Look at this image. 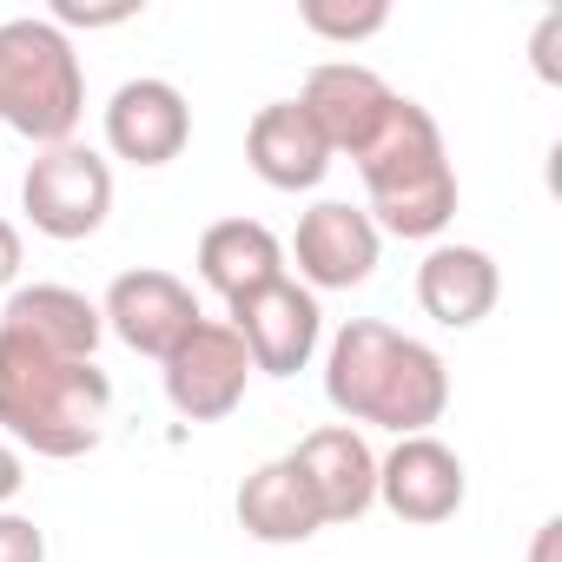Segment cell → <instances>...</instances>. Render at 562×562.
Segmentation results:
<instances>
[{
	"label": "cell",
	"instance_id": "cell-1",
	"mask_svg": "<svg viewBox=\"0 0 562 562\" xmlns=\"http://www.w3.org/2000/svg\"><path fill=\"white\" fill-rule=\"evenodd\" d=\"M325 397L345 424H378L424 437L450 404V371L424 338H404L378 318H351L325 358Z\"/></svg>",
	"mask_w": 562,
	"mask_h": 562
},
{
	"label": "cell",
	"instance_id": "cell-2",
	"mask_svg": "<svg viewBox=\"0 0 562 562\" xmlns=\"http://www.w3.org/2000/svg\"><path fill=\"white\" fill-rule=\"evenodd\" d=\"M113 378L93 358H54L0 331V430L34 457H87L106 430Z\"/></svg>",
	"mask_w": 562,
	"mask_h": 562
},
{
	"label": "cell",
	"instance_id": "cell-3",
	"mask_svg": "<svg viewBox=\"0 0 562 562\" xmlns=\"http://www.w3.org/2000/svg\"><path fill=\"white\" fill-rule=\"evenodd\" d=\"M364 192H371V225L397 232V238H437L457 218V172L443 153L437 120L397 93L384 133L358 153Z\"/></svg>",
	"mask_w": 562,
	"mask_h": 562
},
{
	"label": "cell",
	"instance_id": "cell-4",
	"mask_svg": "<svg viewBox=\"0 0 562 562\" xmlns=\"http://www.w3.org/2000/svg\"><path fill=\"white\" fill-rule=\"evenodd\" d=\"M87 113V74L54 21H0V126L21 139L67 146Z\"/></svg>",
	"mask_w": 562,
	"mask_h": 562
},
{
	"label": "cell",
	"instance_id": "cell-5",
	"mask_svg": "<svg viewBox=\"0 0 562 562\" xmlns=\"http://www.w3.org/2000/svg\"><path fill=\"white\" fill-rule=\"evenodd\" d=\"M21 205L47 238H93L113 212V166L80 139L47 146L21 179Z\"/></svg>",
	"mask_w": 562,
	"mask_h": 562
},
{
	"label": "cell",
	"instance_id": "cell-6",
	"mask_svg": "<svg viewBox=\"0 0 562 562\" xmlns=\"http://www.w3.org/2000/svg\"><path fill=\"white\" fill-rule=\"evenodd\" d=\"M251 358V371L265 378H299L325 338V312H318V292H305L299 278H271V285L232 299V318H225Z\"/></svg>",
	"mask_w": 562,
	"mask_h": 562
},
{
	"label": "cell",
	"instance_id": "cell-7",
	"mask_svg": "<svg viewBox=\"0 0 562 562\" xmlns=\"http://www.w3.org/2000/svg\"><path fill=\"white\" fill-rule=\"evenodd\" d=\"M159 364H166V404L186 424H218L245 404L251 358H245V345L225 318H199Z\"/></svg>",
	"mask_w": 562,
	"mask_h": 562
},
{
	"label": "cell",
	"instance_id": "cell-8",
	"mask_svg": "<svg viewBox=\"0 0 562 562\" xmlns=\"http://www.w3.org/2000/svg\"><path fill=\"white\" fill-rule=\"evenodd\" d=\"M199 318H205V312H199L192 285H179L172 271H153V265L120 271L113 285H106V305H100V325H106L126 351H139V358H166Z\"/></svg>",
	"mask_w": 562,
	"mask_h": 562
},
{
	"label": "cell",
	"instance_id": "cell-9",
	"mask_svg": "<svg viewBox=\"0 0 562 562\" xmlns=\"http://www.w3.org/2000/svg\"><path fill=\"white\" fill-rule=\"evenodd\" d=\"M299 106H305V113H312V126L325 133L331 159H338V153H351V159H358V153L384 133V120H391L397 93H391L371 67H358V60H325V67H312V74H305Z\"/></svg>",
	"mask_w": 562,
	"mask_h": 562
},
{
	"label": "cell",
	"instance_id": "cell-10",
	"mask_svg": "<svg viewBox=\"0 0 562 562\" xmlns=\"http://www.w3.org/2000/svg\"><path fill=\"white\" fill-rule=\"evenodd\" d=\"M378 503L397 522H450L463 509V457L443 437H397L391 457H378Z\"/></svg>",
	"mask_w": 562,
	"mask_h": 562
},
{
	"label": "cell",
	"instance_id": "cell-11",
	"mask_svg": "<svg viewBox=\"0 0 562 562\" xmlns=\"http://www.w3.org/2000/svg\"><path fill=\"white\" fill-rule=\"evenodd\" d=\"M299 271H305V292H351L378 271V225L371 212L345 205V199H325L299 218Z\"/></svg>",
	"mask_w": 562,
	"mask_h": 562
},
{
	"label": "cell",
	"instance_id": "cell-12",
	"mask_svg": "<svg viewBox=\"0 0 562 562\" xmlns=\"http://www.w3.org/2000/svg\"><path fill=\"white\" fill-rule=\"evenodd\" d=\"M192 139V106L172 80H126L106 106V146L126 166H172Z\"/></svg>",
	"mask_w": 562,
	"mask_h": 562
},
{
	"label": "cell",
	"instance_id": "cell-13",
	"mask_svg": "<svg viewBox=\"0 0 562 562\" xmlns=\"http://www.w3.org/2000/svg\"><path fill=\"white\" fill-rule=\"evenodd\" d=\"M292 463H299V476L312 483L325 522H358V516L378 503V457H371V443H364L351 424H325V430L299 437Z\"/></svg>",
	"mask_w": 562,
	"mask_h": 562
},
{
	"label": "cell",
	"instance_id": "cell-14",
	"mask_svg": "<svg viewBox=\"0 0 562 562\" xmlns=\"http://www.w3.org/2000/svg\"><path fill=\"white\" fill-rule=\"evenodd\" d=\"M245 159H251V172H258L265 186H278V192H312V186L331 172V146H325V133L312 126V113H305L299 100H271V106L251 113V126H245Z\"/></svg>",
	"mask_w": 562,
	"mask_h": 562
},
{
	"label": "cell",
	"instance_id": "cell-15",
	"mask_svg": "<svg viewBox=\"0 0 562 562\" xmlns=\"http://www.w3.org/2000/svg\"><path fill=\"white\" fill-rule=\"evenodd\" d=\"M496 258L483 245H437L424 265H417V305L443 325V331H470L496 312Z\"/></svg>",
	"mask_w": 562,
	"mask_h": 562
},
{
	"label": "cell",
	"instance_id": "cell-16",
	"mask_svg": "<svg viewBox=\"0 0 562 562\" xmlns=\"http://www.w3.org/2000/svg\"><path fill=\"white\" fill-rule=\"evenodd\" d=\"M0 331H14L54 358H93L100 351V305L74 285H21L0 312Z\"/></svg>",
	"mask_w": 562,
	"mask_h": 562
},
{
	"label": "cell",
	"instance_id": "cell-17",
	"mask_svg": "<svg viewBox=\"0 0 562 562\" xmlns=\"http://www.w3.org/2000/svg\"><path fill=\"white\" fill-rule=\"evenodd\" d=\"M238 529L258 542H312L325 529V509L292 457H271L238 483Z\"/></svg>",
	"mask_w": 562,
	"mask_h": 562
},
{
	"label": "cell",
	"instance_id": "cell-18",
	"mask_svg": "<svg viewBox=\"0 0 562 562\" xmlns=\"http://www.w3.org/2000/svg\"><path fill=\"white\" fill-rule=\"evenodd\" d=\"M199 278L232 305V299L271 285V278H285V245H278V232L258 225V218H218L199 238Z\"/></svg>",
	"mask_w": 562,
	"mask_h": 562
},
{
	"label": "cell",
	"instance_id": "cell-19",
	"mask_svg": "<svg viewBox=\"0 0 562 562\" xmlns=\"http://www.w3.org/2000/svg\"><path fill=\"white\" fill-rule=\"evenodd\" d=\"M299 21H305L318 41H338V47H351V41H371V34H384L391 8H384V0H364V8H338V0H305V8H299Z\"/></svg>",
	"mask_w": 562,
	"mask_h": 562
},
{
	"label": "cell",
	"instance_id": "cell-20",
	"mask_svg": "<svg viewBox=\"0 0 562 562\" xmlns=\"http://www.w3.org/2000/svg\"><path fill=\"white\" fill-rule=\"evenodd\" d=\"M0 562H47V536L14 509H0Z\"/></svg>",
	"mask_w": 562,
	"mask_h": 562
},
{
	"label": "cell",
	"instance_id": "cell-21",
	"mask_svg": "<svg viewBox=\"0 0 562 562\" xmlns=\"http://www.w3.org/2000/svg\"><path fill=\"white\" fill-rule=\"evenodd\" d=\"M139 8H80V0H54V27H113V21H133Z\"/></svg>",
	"mask_w": 562,
	"mask_h": 562
},
{
	"label": "cell",
	"instance_id": "cell-22",
	"mask_svg": "<svg viewBox=\"0 0 562 562\" xmlns=\"http://www.w3.org/2000/svg\"><path fill=\"white\" fill-rule=\"evenodd\" d=\"M555 41H562V14H542V27H536V74L542 80H562L555 74Z\"/></svg>",
	"mask_w": 562,
	"mask_h": 562
},
{
	"label": "cell",
	"instance_id": "cell-23",
	"mask_svg": "<svg viewBox=\"0 0 562 562\" xmlns=\"http://www.w3.org/2000/svg\"><path fill=\"white\" fill-rule=\"evenodd\" d=\"M21 483H27V470H21V450L0 437V503H14L21 496Z\"/></svg>",
	"mask_w": 562,
	"mask_h": 562
},
{
	"label": "cell",
	"instance_id": "cell-24",
	"mask_svg": "<svg viewBox=\"0 0 562 562\" xmlns=\"http://www.w3.org/2000/svg\"><path fill=\"white\" fill-rule=\"evenodd\" d=\"M14 278H21V232L0 218V292H8Z\"/></svg>",
	"mask_w": 562,
	"mask_h": 562
},
{
	"label": "cell",
	"instance_id": "cell-25",
	"mask_svg": "<svg viewBox=\"0 0 562 562\" xmlns=\"http://www.w3.org/2000/svg\"><path fill=\"white\" fill-rule=\"evenodd\" d=\"M555 536H562V522H542L536 529V562H555Z\"/></svg>",
	"mask_w": 562,
	"mask_h": 562
}]
</instances>
